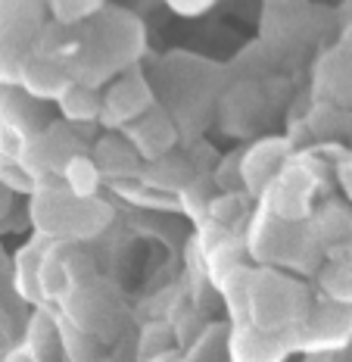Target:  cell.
<instances>
[{
  "label": "cell",
  "instance_id": "52a82bcc",
  "mask_svg": "<svg viewBox=\"0 0 352 362\" xmlns=\"http://www.w3.org/2000/svg\"><path fill=\"white\" fill-rule=\"evenodd\" d=\"M22 350H25L35 362H56V356L63 353V334H59V325L54 322V315H50L47 309H37L35 319L28 322Z\"/></svg>",
  "mask_w": 352,
  "mask_h": 362
},
{
  "label": "cell",
  "instance_id": "8fae6325",
  "mask_svg": "<svg viewBox=\"0 0 352 362\" xmlns=\"http://www.w3.org/2000/svg\"><path fill=\"white\" fill-rule=\"evenodd\" d=\"M131 156H134V147H128V141L107 138L97 147L94 163H97V169H100V175H128Z\"/></svg>",
  "mask_w": 352,
  "mask_h": 362
},
{
  "label": "cell",
  "instance_id": "6da1fadb",
  "mask_svg": "<svg viewBox=\"0 0 352 362\" xmlns=\"http://www.w3.org/2000/svg\"><path fill=\"white\" fill-rule=\"evenodd\" d=\"M32 222L47 240L94 238L109 222V206L100 200H78L63 185L44 181L32 194Z\"/></svg>",
  "mask_w": 352,
  "mask_h": 362
},
{
  "label": "cell",
  "instance_id": "ba28073f",
  "mask_svg": "<svg viewBox=\"0 0 352 362\" xmlns=\"http://www.w3.org/2000/svg\"><path fill=\"white\" fill-rule=\"evenodd\" d=\"M321 288L327 300L352 306V244L327 253V269L321 272Z\"/></svg>",
  "mask_w": 352,
  "mask_h": 362
},
{
  "label": "cell",
  "instance_id": "5b68a950",
  "mask_svg": "<svg viewBox=\"0 0 352 362\" xmlns=\"http://www.w3.org/2000/svg\"><path fill=\"white\" fill-rule=\"evenodd\" d=\"M19 85L28 97H35V100H50V97L59 100V97L69 90L72 81L59 63H50V59L32 54L19 69Z\"/></svg>",
  "mask_w": 352,
  "mask_h": 362
},
{
  "label": "cell",
  "instance_id": "30bf717a",
  "mask_svg": "<svg viewBox=\"0 0 352 362\" xmlns=\"http://www.w3.org/2000/svg\"><path fill=\"white\" fill-rule=\"evenodd\" d=\"M59 107H63V116L72 119V122H91V119H100L103 100L97 97V88L72 81L69 90L59 97Z\"/></svg>",
  "mask_w": 352,
  "mask_h": 362
},
{
  "label": "cell",
  "instance_id": "7c38bea8",
  "mask_svg": "<svg viewBox=\"0 0 352 362\" xmlns=\"http://www.w3.org/2000/svg\"><path fill=\"white\" fill-rule=\"evenodd\" d=\"M47 4L54 10L56 22H63V25H72V22L103 10V0H47Z\"/></svg>",
  "mask_w": 352,
  "mask_h": 362
},
{
  "label": "cell",
  "instance_id": "277c9868",
  "mask_svg": "<svg viewBox=\"0 0 352 362\" xmlns=\"http://www.w3.org/2000/svg\"><path fill=\"white\" fill-rule=\"evenodd\" d=\"M150 107H153V100H150V90H147L144 81L140 78H125L107 94L103 110H100V122H107V128L134 122V119L147 116Z\"/></svg>",
  "mask_w": 352,
  "mask_h": 362
},
{
  "label": "cell",
  "instance_id": "9c48e42d",
  "mask_svg": "<svg viewBox=\"0 0 352 362\" xmlns=\"http://www.w3.org/2000/svg\"><path fill=\"white\" fill-rule=\"evenodd\" d=\"M63 187L78 200H94L97 197V187H100V169H97L94 156H85V153H75L69 163L63 165Z\"/></svg>",
  "mask_w": 352,
  "mask_h": 362
},
{
  "label": "cell",
  "instance_id": "4fadbf2b",
  "mask_svg": "<svg viewBox=\"0 0 352 362\" xmlns=\"http://www.w3.org/2000/svg\"><path fill=\"white\" fill-rule=\"evenodd\" d=\"M336 172H340V185H343V191H346V197L352 200V160H343Z\"/></svg>",
  "mask_w": 352,
  "mask_h": 362
},
{
  "label": "cell",
  "instance_id": "8992f818",
  "mask_svg": "<svg viewBox=\"0 0 352 362\" xmlns=\"http://www.w3.org/2000/svg\"><path fill=\"white\" fill-rule=\"evenodd\" d=\"M131 138V147L138 150L144 160H162V156L171 153V147H175V125L169 122L166 116H159V112H147V116H140L134 128L128 132Z\"/></svg>",
  "mask_w": 352,
  "mask_h": 362
},
{
  "label": "cell",
  "instance_id": "5bb4252c",
  "mask_svg": "<svg viewBox=\"0 0 352 362\" xmlns=\"http://www.w3.org/2000/svg\"><path fill=\"white\" fill-rule=\"evenodd\" d=\"M4 362H35L32 356H28V353L25 350H13L10 353V356H4Z\"/></svg>",
  "mask_w": 352,
  "mask_h": 362
},
{
  "label": "cell",
  "instance_id": "7a4b0ae2",
  "mask_svg": "<svg viewBox=\"0 0 352 362\" xmlns=\"http://www.w3.org/2000/svg\"><path fill=\"white\" fill-rule=\"evenodd\" d=\"M296 353V337L268 334L253 325H234L228 334L231 362H284V356Z\"/></svg>",
  "mask_w": 352,
  "mask_h": 362
},
{
  "label": "cell",
  "instance_id": "3957f363",
  "mask_svg": "<svg viewBox=\"0 0 352 362\" xmlns=\"http://www.w3.org/2000/svg\"><path fill=\"white\" fill-rule=\"evenodd\" d=\"M287 160H290L287 141H274L272 138V141H262V144H256L241 160V181H243V187L250 194H259V197H262V191H265V187L278 178V172L287 165Z\"/></svg>",
  "mask_w": 352,
  "mask_h": 362
}]
</instances>
